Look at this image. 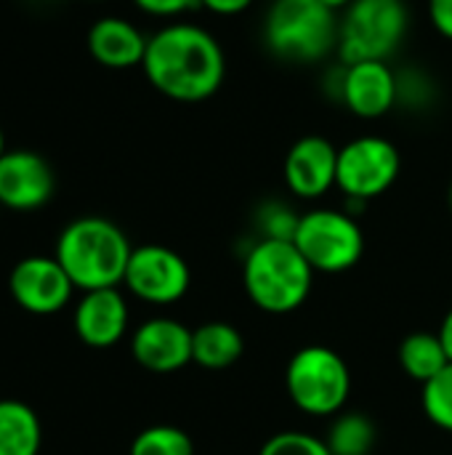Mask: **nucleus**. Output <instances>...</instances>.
Listing matches in <instances>:
<instances>
[{
  "instance_id": "nucleus-33",
  "label": "nucleus",
  "mask_w": 452,
  "mask_h": 455,
  "mask_svg": "<svg viewBox=\"0 0 452 455\" xmlns=\"http://www.w3.org/2000/svg\"><path fill=\"white\" fill-rule=\"evenodd\" d=\"M91 3H99V0H91Z\"/></svg>"
},
{
  "instance_id": "nucleus-12",
  "label": "nucleus",
  "mask_w": 452,
  "mask_h": 455,
  "mask_svg": "<svg viewBox=\"0 0 452 455\" xmlns=\"http://www.w3.org/2000/svg\"><path fill=\"white\" fill-rule=\"evenodd\" d=\"M56 189V176L45 157L29 149H8L0 157V208L37 211Z\"/></svg>"
},
{
  "instance_id": "nucleus-10",
  "label": "nucleus",
  "mask_w": 452,
  "mask_h": 455,
  "mask_svg": "<svg viewBox=\"0 0 452 455\" xmlns=\"http://www.w3.org/2000/svg\"><path fill=\"white\" fill-rule=\"evenodd\" d=\"M8 291L24 312L45 317L69 304L75 285L56 256H27L11 269Z\"/></svg>"
},
{
  "instance_id": "nucleus-15",
  "label": "nucleus",
  "mask_w": 452,
  "mask_h": 455,
  "mask_svg": "<svg viewBox=\"0 0 452 455\" xmlns=\"http://www.w3.org/2000/svg\"><path fill=\"white\" fill-rule=\"evenodd\" d=\"M128 331V304L117 288L85 291L75 309V333L93 349L115 347Z\"/></svg>"
},
{
  "instance_id": "nucleus-14",
  "label": "nucleus",
  "mask_w": 452,
  "mask_h": 455,
  "mask_svg": "<svg viewBox=\"0 0 452 455\" xmlns=\"http://www.w3.org/2000/svg\"><path fill=\"white\" fill-rule=\"evenodd\" d=\"M338 149L322 136L298 139L285 157V184L296 197L317 200L336 187Z\"/></svg>"
},
{
  "instance_id": "nucleus-16",
  "label": "nucleus",
  "mask_w": 452,
  "mask_h": 455,
  "mask_svg": "<svg viewBox=\"0 0 452 455\" xmlns=\"http://www.w3.org/2000/svg\"><path fill=\"white\" fill-rule=\"evenodd\" d=\"M149 37L120 16H104L88 29V51L93 61L109 69H131L141 67L147 56Z\"/></svg>"
},
{
  "instance_id": "nucleus-32",
  "label": "nucleus",
  "mask_w": 452,
  "mask_h": 455,
  "mask_svg": "<svg viewBox=\"0 0 452 455\" xmlns=\"http://www.w3.org/2000/svg\"><path fill=\"white\" fill-rule=\"evenodd\" d=\"M448 200H450V211H452V184H450V197H448Z\"/></svg>"
},
{
  "instance_id": "nucleus-20",
  "label": "nucleus",
  "mask_w": 452,
  "mask_h": 455,
  "mask_svg": "<svg viewBox=\"0 0 452 455\" xmlns=\"http://www.w3.org/2000/svg\"><path fill=\"white\" fill-rule=\"evenodd\" d=\"M325 443L333 455H370L376 448V427L365 413H341Z\"/></svg>"
},
{
  "instance_id": "nucleus-1",
  "label": "nucleus",
  "mask_w": 452,
  "mask_h": 455,
  "mask_svg": "<svg viewBox=\"0 0 452 455\" xmlns=\"http://www.w3.org/2000/svg\"><path fill=\"white\" fill-rule=\"evenodd\" d=\"M141 69L163 96L181 104H197L221 88L226 56L205 27L173 21L149 37Z\"/></svg>"
},
{
  "instance_id": "nucleus-31",
  "label": "nucleus",
  "mask_w": 452,
  "mask_h": 455,
  "mask_svg": "<svg viewBox=\"0 0 452 455\" xmlns=\"http://www.w3.org/2000/svg\"><path fill=\"white\" fill-rule=\"evenodd\" d=\"M8 149H5V136H3V131H0V157L5 155Z\"/></svg>"
},
{
  "instance_id": "nucleus-13",
  "label": "nucleus",
  "mask_w": 452,
  "mask_h": 455,
  "mask_svg": "<svg viewBox=\"0 0 452 455\" xmlns=\"http://www.w3.org/2000/svg\"><path fill=\"white\" fill-rule=\"evenodd\" d=\"M131 352L149 373H176L192 363V331L170 317H155L136 328Z\"/></svg>"
},
{
  "instance_id": "nucleus-21",
  "label": "nucleus",
  "mask_w": 452,
  "mask_h": 455,
  "mask_svg": "<svg viewBox=\"0 0 452 455\" xmlns=\"http://www.w3.org/2000/svg\"><path fill=\"white\" fill-rule=\"evenodd\" d=\"M131 455H194V443L178 427H149L131 443Z\"/></svg>"
},
{
  "instance_id": "nucleus-3",
  "label": "nucleus",
  "mask_w": 452,
  "mask_h": 455,
  "mask_svg": "<svg viewBox=\"0 0 452 455\" xmlns=\"http://www.w3.org/2000/svg\"><path fill=\"white\" fill-rule=\"evenodd\" d=\"M250 301L269 315H288L304 307L314 269L293 240H258L242 267Z\"/></svg>"
},
{
  "instance_id": "nucleus-30",
  "label": "nucleus",
  "mask_w": 452,
  "mask_h": 455,
  "mask_svg": "<svg viewBox=\"0 0 452 455\" xmlns=\"http://www.w3.org/2000/svg\"><path fill=\"white\" fill-rule=\"evenodd\" d=\"M320 3H325L328 8H333V11L338 13V11H344V8H349V5H352L354 0H320Z\"/></svg>"
},
{
  "instance_id": "nucleus-18",
  "label": "nucleus",
  "mask_w": 452,
  "mask_h": 455,
  "mask_svg": "<svg viewBox=\"0 0 452 455\" xmlns=\"http://www.w3.org/2000/svg\"><path fill=\"white\" fill-rule=\"evenodd\" d=\"M40 443L37 413L19 400H0V455H37Z\"/></svg>"
},
{
  "instance_id": "nucleus-25",
  "label": "nucleus",
  "mask_w": 452,
  "mask_h": 455,
  "mask_svg": "<svg viewBox=\"0 0 452 455\" xmlns=\"http://www.w3.org/2000/svg\"><path fill=\"white\" fill-rule=\"evenodd\" d=\"M298 221L301 216L282 203H266L258 211V227L264 232V240H293Z\"/></svg>"
},
{
  "instance_id": "nucleus-6",
  "label": "nucleus",
  "mask_w": 452,
  "mask_h": 455,
  "mask_svg": "<svg viewBox=\"0 0 452 455\" xmlns=\"http://www.w3.org/2000/svg\"><path fill=\"white\" fill-rule=\"evenodd\" d=\"M285 387L296 408L309 416L338 413L352 392L346 360L330 347H304L285 371Z\"/></svg>"
},
{
  "instance_id": "nucleus-19",
  "label": "nucleus",
  "mask_w": 452,
  "mask_h": 455,
  "mask_svg": "<svg viewBox=\"0 0 452 455\" xmlns=\"http://www.w3.org/2000/svg\"><path fill=\"white\" fill-rule=\"evenodd\" d=\"M400 365L410 379L429 384L450 365V357L437 333H410L400 344Z\"/></svg>"
},
{
  "instance_id": "nucleus-4",
  "label": "nucleus",
  "mask_w": 452,
  "mask_h": 455,
  "mask_svg": "<svg viewBox=\"0 0 452 455\" xmlns=\"http://www.w3.org/2000/svg\"><path fill=\"white\" fill-rule=\"evenodd\" d=\"M336 11L320 0H274L264 19L266 48L290 64H314L338 51Z\"/></svg>"
},
{
  "instance_id": "nucleus-29",
  "label": "nucleus",
  "mask_w": 452,
  "mask_h": 455,
  "mask_svg": "<svg viewBox=\"0 0 452 455\" xmlns=\"http://www.w3.org/2000/svg\"><path fill=\"white\" fill-rule=\"evenodd\" d=\"M440 341H442V347H445V352H448V357H450L452 363V309L445 315V320H442V328H440Z\"/></svg>"
},
{
  "instance_id": "nucleus-7",
  "label": "nucleus",
  "mask_w": 452,
  "mask_h": 455,
  "mask_svg": "<svg viewBox=\"0 0 452 455\" xmlns=\"http://www.w3.org/2000/svg\"><path fill=\"white\" fill-rule=\"evenodd\" d=\"M293 243L304 253L309 267L325 275L352 269L365 253V235L354 216L333 208H317L304 213Z\"/></svg>"
},
{
  "instance_id": "nucleus-26",
  "label": "nucleus",
  "mask_w": 452,
  "mask_h": 455,
  "mask_svg": "<svg viewBox=\"0 0 452 455\" xmlns=\"http://www.w3.org/2000/svg\"><path fill=\"white\" fill-rule=\"evenodd\" d=\"M144 13L149 16H181L186 11H192L194 5H200V0H133Z\"/></svg>"
},
{
  "instance_id": "nucleus-24",
  "label": "nucleus",
  "mask_w": 452,
  "mask_h": 455,
  "mask_svg": "<svg viewBox=\"0 0 452 455\" xmlns=\"http://www.w3.org/2000/svg\"><path fill=\"white\" fill-rule=\"evenodd\" d=\"M258 455H333L328 443L304 432H280L269 437Z\"/></svg>"
},
{
  "instance_id": "nucleus-2",
  "label": "nucleus",
  "mask_w": 452,
  "mask_h": 455,
  "mask_svg": "<svg viewBox=\"0 0 452 455\" xmlns=\"http://www.w3.org/2000/svg\"><path fill=\"white\" fill-rule=\"evenodd\" d=\"M131 253L133 248L115 221L101 216H83L61 229L53 256L69 275L72 285L85 293L99 288H117L125 280Z\"/></svg>"
},
{
  "instance_id": "nucleus-11",
  "label": "nucleus",
  "mask_w": 452,
  "mask_h": 455,
  "mask_svg": "<svg viewBox=\"0 0 452 455\" xmlns=\"http://www.w3.org/2000/svg\"><path fill=\"white\" fill-rule=\"evenodd\" d=\"M336 88L344 107L362 120L384 117L397 107V72L386 61L344 64Z\"/></svg>"
},
{
  "instance_id": "nucleus-27",
  "label": "nucleus",
  "mask_w": 452,
  "mask_h": 455,
  "mask_svg": "<svg viewBox=\"0 0 452 455\" xmlns=\"http://www.w3.org/2000/svg\"><path fill=\"white\" fill-rule=\"evenodd\" d=\"M429 19L445 40H452V0H429Z\"/></svg>"
},
{
  "instance_id": "nucleus-9",
  "label": "nucleus",
  "mask_w": 452,
  "mask_h": 455,
  "mask_svg": "<svg viewBox=\"0 0 452 455\" xmlns=\"http://www.w3.org/2000/svg\"><path fill=\"white\" fill-rule=\"evenodd\" d=\"M123 283L141 301L173 304L189 291L192 272L176 251L165 245H141L133 248Z\"/></svg>"
},
{
  "instance_id": "nucleus-28",
  "label": "nucleus",
  "mask_w": 452,
  "mask_h": 455,
  "mask_svg": "<svg viewBox=\"0 0 452 455\" xmlns=\"http://www.w3.org/2000/svg\"><path fill=\"white\" fill-rule=\"evenodd\" d=\"M200 5L218 16H237L242 11H248L253 5V0H200Z\"/></svg>"
},
{
  "instance_id": "nucleus-5",
  "label": "nucleus",
  "mask_w": 452,
  "mask_h": 455,
  "mask_svg": "<svg viewBox=\"0 0 452 455\" xmlns=\"http://www.w3.org/2000/svg\"><path fill=\"white\" fill-rule=\"evenodd\" d=\"M410 27L405 0H354L338 24V59L344 64L386 61L397 53Z\"/></svg>"
},
{
  "instance_id": "nucleus-23",
  "label": "nucleus",
  "mask_w": 452,
  "mask_h": 455,
  "mask_svg": "<svg viewBox=\"0 0 452 455\" xmlns=\"http://www.w3.org/2000/svg\"><path fill=\"white\" fill-rule=\"evenodd\" d=\"M432 101H434V80L424 69L410 67L397 72V107L418 112L426 109Z\"/></svg>"
},
{
  "instance_id": "nucleus-17",
  "label": "nucleus",
  "mask_w": 452,
  "mask_h": 455,
  "mask_svg": "<svg viewBox=\"0 0 452 455\" xmlns=\"http://www.w3.org/2000/svg\"><path fill=\"white\" fill-rule=\"evenodd\" d=\"M245 341L229 323H205L192 331V363L205 371H226L242 357Z\"/></svg>"
},
{
  "instance_id": "nucleus-22",
  "label": "nucleus",
  "mask_w": 452,
  "mask_h": 455,
  "mask_svg": "<svg viewBox=\"0 0 452 455\" xmlns=\"http://www.w3.org/2000/svg\"><path fill=\"white\" fill-rule=\"evenodd\" d=\"M424 413L440 429L452 432V363L429 384H424Z\"/></svg>"
},
{
  "instance_id": "nucleus-8",
  "label": "nucleus",
  "mask_w": 452,
  "mask_h": 455,
  "mask_svg": "<svg viewBox=\"0 0 452 455\" xmlns=\"http://www.w3.org/2000/svg\"><path fill=\"white\" fill-rule=\"evenodd\" d=\"M400 176V152L384 136H360L338 149L336 187L352 203L384 195Z\"/></svg>"
}]
</instances>
